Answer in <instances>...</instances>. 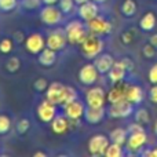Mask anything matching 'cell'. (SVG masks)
I'll return each instance as SVG.
<instances>
[{"label": "cell", "instance_id": "47", "mask_svg": "<svg viewBox=\"0 0 157 157\" xmlns=\"http://www.w3.org/2000/svg\"><path fill=\"white\" fill-rule=\"evenodd\" d=\"M95 3H98V4H102V3H105L106 0H94Z\"/></svg>", "mask_w": 157, "mask_h": 157}, {"label": "cell", "instance_id": "18", "mask_svg": "<svg viewBox=\"0 0 157 157\" xmlns=\"http://www.w3.org/2000/svg\"><path fill=\"white\" fill-rule=\"evenodd\" d=\"M63 90H65V84L59 83V81H52V83H50L46 91V99H48L50 102L55 103V105H61Z\"/></svg>", "mask_w": 157, "mask_h": 157}, {"label": "cell", "instance_id": "42", "mask_svg": "<svg viewBox=\"0 0 157 157\" xmlns=\"http://www.w3.org/2000/svg\"><path fill=\"white\" fill-rule=\"evenodd\" d=\"M58 2H59V0H41V3H43L44 6H57Z\"/></svg>", "mask_w": 157, "mask_h": 157}, {"label": "cell", "instance_id": "23", "mask_svg": "<svg viewBox=\"0 0 157 157\" xmlns=\"http://www.w3.org/2000/svg\"><path fill=\"white\" fill-rule=\"evenodd\" d=\"M157 25V17L155 13L152 11H147L146 14H144L141 19H139V28L145 32H152Z\"/></svg>", "mask_w": 157, "mask_h": 157}, {"label": "cell", "instance_id": "34", "mask_svg": "<svg viewBox=\"0 0 157 157\" xmlns=\"http://www.w3.org/2000/svg\"><path fill=\"white\" fill-rule=\"evenodd\" d=\"M48 81H47L46 77H39L37 80L35 81V84H33V87H35V90L37 92H46L47 88H48Z\"/></svg>", "mask_w": 157, "mask_h": 157}, {"label": "cell", "instance_id": "35", "mask_svg": "<svg viewBox=\"0 0 157 157\" xmlns=\"http://www.w3.org/2000/svg\"><path fill=\"white\" fill-rule=\"evenodd\" d=\"M29 128H30V121L28 119H21L17 123V131H18V134H21V135L26 134L28 131H29Z\"/></svg>", "mask_w": 157, "mask_h": 157}, {"label": "cell", "instance_id": "33", "mask_svg": "<svg viewBox=\"0 0 157 157\" xmlns=\"http://www.w3.org/2000/svg\"><path fill=\"white\" fill-rule=\"evenodd\" d=\"M17 4H18V0H0V11L8 13V11L14 10Z\"/></svg>", "mask_w": 157, "mask_h": 157}, {"label": "cell", "instance_id": "19", "mask_svg": "<svg viewBox=\"0 0 157 157\" xmlns=\"http://www.w3.org/2000/svg\"><path fill=\"white\" fill-rule=\"evenodd\" d=\"M50 125H51V131L55 135H63L72 128L71 120L65 114H57L54 117V120L50 123Z\"/></svg>", "mask_w": 157, "mask_h": 157}, {"label": "cell", "instance_id": "29", "mask_svg": "<svg viewBox=\"0 0 157 157\" xmlns=\"http://www.w3.org/2000/svg\"><path fill=\"white\" fill-rule=\"evenodd\" d=\"M19 68H21V59L18 57H11L6 62V69L10 73H17L19 71Z\"/></svg>", "mask_w": 157, "mask_h": 157}, {"label": "cell", "instance_id": "17", "mask_svg": "<svg viewBox=\"0 0 157 157\" xmlns=\"http://www.w3.org/2000/svg\"><path fill=\"white\" fill-rule=\"evenodd\" d=\"M127 73H128V68H127V65H125L124 59H121V61H116V62H114L112 69L108 72V77H109V80L112 81V84L120 83V81H124Z\"/></svg>", "mask_w": 157, "mask_h": 157}, {"label": "cell", "instance_id": "20", "mask_svg": "<svg viewBox=\"0 0 157 157\" xmlns=\"http://www.w3.org/2000/svg\"><path fill=\"white\" fill-rule=\"evenodd\" d=\"M114 62H116V61H114L113 55L108 54V52H101L94 59V65L97 66L98 72H99L101 75H108V72L112 69Z\"/></svg>", "mask_w": 157, "mask_h": 157}, {"label": "cell", "instance_id": "37", "mask_svg": "<svg viewBox=\"0 0 157 157\" xmlns=\"http://www.w3.org/2000/svg\"><path fill=\"white\" fill-rule=\"evenodd\" d=\"M147 80L150 81V84H157V62L150 66L147 72Z\"/></svg>", "mask_w": 157, "mask_h": 157}, {"label": "cell", "instance_id": "44", "mask_svg": "<svg viewBox=\"0 0 157 157\" xmlns=\"http://www.w3.org/2000/svg\"><path fill=\"white\" fill-rule=\"evenodd\" d=\"M33 157H47L46 152H35L33 153Z\"/></svg>", "mask_w": 157, "mask_h": 157}, {"label": "cell", "instance_id": "39", "mask_svg": "<svg viewBox=\"0 0 157 157\" xmlns=\"http://www.w3.org/2000/svg\"><path fill=\"white\" fill-rule=\"evenodd\" d=\"M149 99L152 103L157 105V84H152L149 90Z\"/></svg>", "mask_w": 157, "mask_h": 157}, {"label": "cell", "instance_id": "36", "mask_svg": "<svg viewBox=\"0 0 157 157\" xmlns=\"http://www.w3.org/2000/svg\"><path fill=\"white\" fill-rule=\"evenodd\" d=\"M156 47L155 46H152L150 43H147V44H145L144 46V48H142V54L145 55V58H147V59H150V58H153L156 55Z\"/></svg>", "mask_w": 157, "mask_h": 157}, {"label": "cell", "instance_id": "16", "mask_svg": "<svg viewBox=\"0 0 157 157\" xmlns=\"http://www.w3.org/2000/svg\"><path fill=\"white\" fill-rule=\"evenodd\" d=\"M108 114V110L105 109V106H101V108H91V106H87L86 112H84V117L83 119L86 120L88 124H99L105 116Z\"/></svg>", "mask_w": 157, "mask_h": 157}, {"label": "cell", "instance_id": "5", "mask_svg": "<svg viewBox=\"0 0 157 157\" xmlns=\"http://www.w3.org/2000/svg\"><path fill=\"white\" fill-rule=\"evenodd\" d=\"M110 144V139H109L108 135L105 134H95L91 138L88 139V144H87V147H88L90 155L99 157V156H105L106 147Z\"/></svg>", "mask_w": 157, "mask_h": 157}, {"label": "cell", "instance_id": "15", "mask_svg": "<svg viewBox=\"0 0 157 157\" xmlns=\"http://www.w3.org/2000/svg\"><path fill=\"white\" fill-rule=\"evenodd\" d=\"M77 14H78V18L87 24L91 19H94L95 17L99 15V4L95 3L94 0H88V2L78 6Z\"/></svg>", "mask_w": 157, "mask_h": 157}, {"label": "cell", "instance_id": "40", "mask_svg": "<svg viewBox=\"0 0 157 157\" xmlns=\"http://www.w3.org/2000/svg\"><path fill=\"white\" fill-rule=\"evenodd\" d=\"M121 40H123V43L128 44V43H131V41H132V36H130V33H128V32H125V33H123V36H121Z\"/></svg>", "mask_w": 157, "mask_h": 157}, {"label": "cell", "instance_id": "8", "mask_svg": "<svg viewBox=\"0 0 157 157\" xmlns=\"http://www.w3.org/2000/svg\"><path fill=\"white\" fill-rule=\"evenodd\" d=\"M87 28H88L90 33H94L97 36H106L109 33H112V30H113L112 22L108 21L102 15H98L90 22H87Z\"/></svg>", "mask_w": 157, "mask_h": 157}, {"label": "cell", "instance_id": "24", "mask_svg": "<svg viewBox=\"0 0 157 157\" xmlns=\"http://www.w3.org/2000/svg\"><path fill=\"white\" fill-rule=\"evenodd\" d=\"M127 138H128V130L127 128L117 127V128H114V130H112L110 134H109V139H110V142L123 145V146H124L125 142H127Z\"/></svg>", "mask_w": 157, "mask_h": 157}, {"label": "cell", "instance_id": "25", "mask_svg": "<svg viewBox=\"0 0 157 157\" xmlns=\"http://www.w3.org/2000/svg\"><path fill=\"white\" fill-rule=\"evenodd\" d=\"M138 10V4L135 0H124L121 3V13L124 17H134Z\"/></svg>", "mask_w": 157, "mask_h": 157}, {"label": "cell", "instance_id": "41", "mask_svg": "<svg viewBox=\"0 0 157 157\" xmlns=\"http://www.w3.org/2000/svg\"><path fill=\"white\" fill-rule=\"evenodd\" d=\"M142 155L144 156H150V157H157V146L153 147V149H150V150H146V152H144Z\"/></svg>", "mask_w": 157, "mask_h": 157}, {"label": "cell", "instance_id": "28", "mask_svg": "<svg viewBox=\"0 0 157 157\" xmlns=\"http://www.w3.org/2000/svg\"><path fill=\"white\" fill-rule=\"evenodd\" d=\"M134 117H135V121L141 123V124H147L150 121V114H149V110L145 108H139L134 112Z\"/></svg>", "mask_w": 157, "mask_h": 157}, {"label": "cell", "instance_id": "3", "mask_svg": "<svg viewBox=\"0 0 157 157\" xmlns=\"http://www.w3.org/2000/svg\"><path fill=\"white\" fill-rule=\"evenodd\" d=\"M134 112H135V105L128 99H123L120 102L110 103L108 108V116L112 119H127L132 116Z\"/></svg>", "mask_w": 157, "mask_h": 157}, {"label": "cell", "instance_id": "27", "mask_svg": "<svg viewBox=\"0 0 157 157\" xmlns=\"http://www.w3.org/2000/svg\"><path fill=\"white\" fill-rule=\"evenodd\" d=\"M77 99V91L75 90V87L72 86H65L63 90V95H62V101H61V106L66 105V103L72 102V101Z\"/></svg>", "mask_w": 157, "mask_h": 157}, {"label": "cell", "instance_id": "45", "mask_svg": "<svg viewBox=\"0 0 157 157\" xmlns=\"http://www.w3.org/2000/svg\"><path fill=\"white\" fill-rule=\"evenodd\" d=\"M75 2H76V4H77V6H80V4H83V3L88 2V0H75Z\"/></svg>", "mask_w": 157, "mask_h": 157}, {"label": "cell", "instance_id": "38", "mask_svg": "<svg viewBox=\"0 0 157 157\" xmlns=\"http://www.w3.org/2000/svg\"><path fill=\"white\" fill-rule=\"evenodd\" d=\"M40 4H43L41 0H24V3H22V6H24L26 10H35V8H39Z\"/></svg>", "mask_w": 157, "mask_h": 157}, {"label": "cell", "instance_id": "22", "mask_svg": "<svg viewBox=\"0 0 157 157\" xmlns=\"http://www.w3.org/2000/svg\"><path fill=\"white\" fill-rule=\"evenodd\" d=\"M37 61L41 66H47V68H48V66H52L55 62H57V51L46 47L43 51L39 52Z\"/></svg>", "mask_w": 157, "mask_h": 157}, {"label": "cell", "instance_id": "12", "mask_svg": "<svg viewBox=\"0 0 157 157\" xmlns=\"http://www.w3.org/2000/svg\"><path fill=\"white\" fill-rule=\"evenodd\" d=\"M46 47V39L41 33H32L25 39V48L32 55H39V52L43 51Z\"/></svg>", "mask_w": 157, "mask_h": 157}, {"label": "cell", "instance_id": "6", "mask_svg": "<svg viewBox=\"0 0 157 157\" xmlns=\"http://www.w3.org/2000/svg\"><path fill=\"white\" fill-rule=\"evenodd\" d=\"M62 15L63 13L61 11L59 7L57 6H44L40 10V21L47 26H57L62 22Z\"/></svg>", "mask_w": 157, "mask_h": 157}, {"label": "cell", "instance_id": "7", "mask_svg": "<svg viewBox=\"0 0 157 157\" xmlns=\"http://www.w3.org/2000/svg\"><path fill=\"white\" fill-rule=\"evenodd\" d=\"M147 144V134L145 130L128 132V138L125 142V147L130 153H138L146 146Z\"/></svg>", "mask_w": 157, "mask_h": 157}, {"label": "cell", "instance_id": "43", "mask_svg": "<svg viewBox=\"0 0 157 157\" xmlns=\"http://www.w3.org/2000/svg\"><path fill=\"white\" fill-rule=\"evenodd\" d=\"M149 43L152 44V46H155L156 48H157V33H155V35H152V36H150V39H149Z\"/></svg>", "mask_w": 157, "mask_h": 157}, {"label": "cell", "instance_id": "32", "mask_svg": "<svg viewBox=\"0 0 157 157\" xmlns=\"http://www.w3.org/2000/svg\"><path fill=\"white\" fill-rule=\"evenodd\" d=\"M75 6H76V2L75 0H59L58 2V7L61 8L63 14H69L73 11Z\"/></svg>", "mask_w": 157, "mask_h": 157}, {"label": "cell", "instance_id": "46", "mask_svg": "<svg viewBox=\"0 0 157 157\" xmlns=\"http://www.w3.org/2000/svg\"><path fill=\"white\" fill-rule=\"evenodd\" d=\"M153 131H155V134L157 135V120L155 121V127H153Z\"/></svg>", "mask_w": 157, "mask_h": 157}, {"label": "cell", "instance_id": "21", "mask_svg": "<svg viewBox=\"0 0 157 157\" xmlns=\"http://www.w3.org/2000/svg\"><path fill=\"white\" fill-rule=\"evenodd\" d=\"M144 90L142 87L136 86V84H128V90H127V99L130 101L134 105H141L144 101Z\"/></svg>", "mask_w": 157, "mask_h": 157}, {"label": "cell", "instance_id": "4", "mask_svg": "<svg viewBox=\"0 0 157 157\" xmlns=\"http://www.w3.org/2000/svg\"><path fill=\"white\" fill-rule=\"evenodd\" d=\"M86 105L91 106V108H101L105 106V103L108 102L106 99V91L99 86H90L88 90L86 91Z\"/></svg>", "mask_w": 157, "mask_h": 157}, {"label": "cell", "instance_id": "14", "mask_svg": "<svg viewBox=\"0 0 157 157\" xmlns=\"http://www.w3.org/2000/svg\"><path fill=\"white\" fill-rule=\"evenodd\" d=\"M127 90H128V83L125 81H120V83H113L108 92H106V99L108 103H116L123 99H127Z\"/></svg>", "mask_w": 157, "mask_h": 157}, {"label": "cell", "instance_id": "9", "mask_svg": "<svg viewBox=\"0 0 157 157\" xmlns=\"http://www.w3.org/2000/svg\"><path fill=\"white\" fill-rule=\"evenodd\" d=\"M99 72H98L97 66L94 63H84L83 66L78 71V81H80L83 86H94L95 83L98 81V77H99Z\"/></svg>", "mask_w": 157, "mask_h": 157}, {"label": "cell", "instance_id": "31", "mask_svg": "<svg viewBox=\"0 0 157 157\" xmlns=\"http://www.w3.org/2000/svg\"><path fill=\"white\" fill-rule=\"evenodd\" d=\"M14 50V40L10 37H4L0 40V52L2 54H10Z\"/></svg>", "mask_w": 157, "mask_h": 157}, {"label": "cell", "instance_id": "10", "mask_svg": "<svg viewBox=\"0 0 157 157\" xmlns=\"http://www.w3.org/2000/svg\"><path fill=\"white\" fill-rule=\"evenodd\" d=\"M66 43H68V39H66V35H65V29L51 30L46 37V46L57 52L62 51L65 48Z\"/></svg>", "mask_w": 157, "mask_h": 157}, {"label": "cell", "instance_id": "26", "mask_svg": "<svg viewBox=\"0 0 157 157\" xmlns=\"http://www.w3.org/2000/svg\"><path fill=\"white\" fill-rule=\"evenodd\" d=\"M124 155V149H123V145L114 144V142H110L109 146L106 147L105 152V157H121Z\"/></svg>", "mask_w": 157, "mask_h": 157}, {"label": "cell", "instance_id": "11", "mask_svg": "<svg viewBox=\"0 0 157 157\" xmlns=\"http://www.w3.org/2000/svg\"><path fill=\"white\" fill-rule=\"evenodd\" d=\"M62 108H63V114L69 120H81L84 117V112H86L87 105L77 98V99L63 105Z\"/></svg>", "mask_w": 157, "mask_h": 157}, {"label": "cell", "instance_id": "13", "mask_svg": "<svg viewBox=\"0 0 157 157\" xmlns=\"http://www.w3.org/2000/svg\"><path fill=\"white\" fill-rule=\"evenodd\" d=\"M57 106L58 105L50 102L48 99H44L43 102L37 106V110H36L37 119L40 120L41 123H51L52 120H54V117L57 116Z\"/></svg>", "mask_w": 157, "mask_h": 157}, {"label": "cell", "instance_id": "30", "mask_svg": "<svg viewBox=\"0 0 157 157\" xmlns=\"http://www.w3.org/2000/svg\"><path fill=\"white\" fill-rule=\"evenodd\" d=\"M11 130V119L7 114H0V135H6Z\"/></svg>", "mask_w": 157, "mask_h": 157}, {"label": "cell", "instance_id": "1", "mask_svg": "<svg viewBox=\"0 0 157 157\" xmlns=\"http://www.w3.org/2000/svg\"><path fill=\"white\" fill-rule=\"evenodd\" d=\"M78 48H80V52L84 58L95 59L103 51V40L101 39V36L88 32L87 37L78 44Z\"/></svg>", "mask_w": 157, "mask_h": 157}, {"label": "cell", "instance_id": "2", "mask_svg": "<svg viewBox=\"0 0 157 157\" xmlns=\"http://www.w3.org/2000/svg\"><path fill=\"white\" fill-rule=\"evenodd\" d=\"M84 21L81 19H72L66 24L65 26V35L68 39L69 44H73V46H78L84 39L88 35V28L87 25L83 24Z\"/></svg>", "mask_w": 157, "mask_h": 157}]
</instances>
